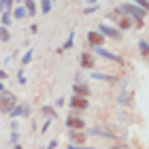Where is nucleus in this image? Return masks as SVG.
Returning a JSON list of instances; mask_svg holds the SVG:
<instances>
[{
	"mask_svg": "<svg viewBox=\"0 0 149 149\" xmlns=\"http://www.w3.org/2000/svg\"><path fill=\"white\" fill-rule=\"evenodd\" d=\"M117 11L124 17H130L132 22H145L147 19V11L141 9V6H136V4H132V2H121L117 6Z\"/></svg>",
	"mask_w": 149,
	"mask_h": 149,
	"instance_id": "nucleus-1",
	"label": "nucleus"
},
{
	"mask_svg": "<svg viewBox=\"0 0 149 149\" xmlns=\"http://www.w3.org/2000/svg\"><path fill=\"white\" fill-rule=\"evenodd\" d=\"M87 134L90 136H100V139H107V141H119V136H117V132L113 130L111 126H94V128H90L87 130Z\"/></svg>",
	"mask_w": 149,
	"mask_h": 149,
	"instance_id": "nucleus-2",
	"label": "nucleus"
},
{
	"mask_svg": "<svg viewBox=\"0 0 149 149\" xmlns=\"http://www.w3.org/2000/svg\"><path fill=\"white\" fill-rule=\"evenodd\" d=\"M19 102L17 100V94L15 92H9V90H4L2 94H0V113H4V115H9L11 109Z\"/></svg>",
	"mask_w": 149,
	"mask_h": 149,
	"instance_id": "nucleus-3",
	"label": "nucleus"
},
{
	"mask_svg": "<svg viewBox=\"0 0 149 149\" xmlns=\"http://www.w3.org/2000/svg\"><path fill=\"white\" fill-rule=\"evenodd\" d=\"M92 53H94V56H98V58H102V60H107V62H113V64L124 66V58H121L119 53H115V51H111V49H107V47H94Z\"/></svg>",
	"mask_w": 149,
	"mask_h": 149,
	"instance_id": "nucleus-4",
	"label": "nucleus"
},
{
	"mask_svg": "<svg viewBox=\"0 0 149 149\" xmlns=\"http://www.w3.org/2000/svg\"><path fill=\"white\" fill-rule=\"evenodd\" d=\"M64 126L68 128V130H85V126H87V121L83 119V115H79V113H70V115H66V119H64Z\"/></svg>",
	"mask_w": 149,
	"mask_h": 149,
	"instance_id": "nucleus-5",
	"label": "nucleus"
},
{
	"mask_svg": "<svg viewBox=\"0 0 149 149\" xmlns=\"http://www.w3.org/2000/svg\"><path fill=\"white\" fill-rule=\"evenodd\" d=\"M96 32H100V34H102L104 38H111V40H119L124 38V34H121V32L115 28V26H111V24H98V28H96Z\"/></svg>",
	"mask_w": 149,
	"mask_h": 149,
	"instance_id": "nucleus-6",
	"label": "nucleus"
},
{
	"mask_svg": "<svg viewBox=\"0 0 149 149\" xmlns=\"http://www.w3.org/2000/svg\"><path fill=\"white\" fill-rule=\"evenodd\" d=\"M68 107H70L74 113L87 111V109H90V98H83V96H70V98H68Z\"/></svg>",
	"mask_w": 149,
	"mask_h": 149,
	"instance_id": "nucleus-7",
	"label": "nucleus"
},
{
	"mask_svg": "<svg viewBox=\"0 0 149 149\" xmlns=\"http://www.w3.org/2000/svg\"><path fill=\"white\" fill-rule=\"evenodd\" d=\"M30 115H32L30 102H17V104L11 109L9 117H11V119H17V117H30Z\"/></svg>",
	"mask_w": 149,
	"mask_h": 149,
	"instance_id": "nucleus-8",
	"label": "nucleus"
},
{
	"mask_svg": "<svg viewBox=\"0 0 149 149\" xmlns=\"http://www.w3.org/2000/svg\"><path fill=\"white\" fill-rule=\"evenodd\" d=\"M79 64H81L83 70H94V68H96V58H94V53L92 51H81Z\"/></svg>",
	"mask_w": 149,
	"mask_h": 149,
	"instance_id": "nucleus-9",
	"label": "nucleus"
},
{
	"mask_svg": "<svg viewBox=\"0 0 149 149\" xmlns=\"http://www.w3.org/2000/svg\"><path fill=\"white\" fill-rule=\"evenodd\" d=\"M85 38H87L90 49H94V47H104V43H107V38L100 34V32H96V30H90V32L85 34Z\"/></svg>",
	"mask_w": 149,
	"mask_h": 149,
	"instance_id": "nucleus-10",
	"label": "nucleus"
},
{
	"mask_svg": "<svg viewBox=\"0 0 149 149\" xmlns=\"http://www.w3.org/2000/svg\"><path fill=\"white\" fill-rule=\"evenodd\" d=\"M85 141H87V134L85 130H68V145H85Z\"/></svg>",
	"mask_w": 149,
	"mask_h": 149,
	"instance_id": "nucleus-11",
	"label": "nucleus"
},
{
	"mask_svg": "<svg viewBox=\"0 0 149 149\" xmlns=\"http://www.w3.org/2000/svg\"><path fill=\"white\" fill-rule=\"evenodd\" d=\"M132 100H134V94H130L126 87H121L119 94H117V104H121V107H132Z\"/></svg>",
	"mask_w": 149,
	"mask_h": 149,
	"instance_id": "nucleus-12",
	"label": "nucleus"
},
{
	"mask_svg": "<svg viewBox=\"0 0 149 149\" xmlns=\"http://www.w3.org/2000/svg\"><path fill=\"white\" fill-rule=\"evenodd\" d=\"M115 28H117L121 34H124V32L132 30V19H130V17H124V15L117 17V19H115Z\"/></svg>",
	"mask_w": 149,
	"mask_h": 149,
	"instance_id": "nucleus-13",
	"label": "nucleus"
},
{
	"mask_svg": "<svg viewBox=\"0 0 149 149\" xmlns=\"http://www.w3.org/2000/svg\"><path fill=\"white\" fill-rule=\"evenodd\" d=\"M90 85L87 83H74L72 85V96H83V98H90Z\"/></svg>",
	"mask_w": 149,
	"mask_h": 149,
	"instance_id": "nucleus-14",
	"label": "nucleus"
},
{
	"mask_svg": "<svg viewBox=\"0 0 149 149\" xmlns=\"http://www.w3.org/2000/svg\"><path fill=\"white\" fill-rule=\"evenodd\" d=\"M11 17H13V22H22V19H28V13H26L22 4H15L11 9Z\"/></svg>",
	"mask_w": 149,
	"mask_h": 149,
	"instance_id": "nucleus-15",
	"label": "nucleus"
},
{
	"mask_svg": "<svg viewBox=\"0 0 149 149\" xmlns=\"http://www.w3.org/2000/svg\"><path fill=\"white\" fill-rule=\"evenodd\" d=\"M40 113H43L47 119H51V121L58 119V111H56V107H53V104H40Z\"/></svg>",
	"mask_w": 149,
	"mask_h": 149,
	"instance_id": "nucleus-16",
	"label": "nucleus"
},
{
	"mask_svg": "<svg viewBox=\"0 0 149 149\" xmlns=\"http://www.w3.org/2000/svg\"><path fill=\"white\" fill-rule=\"evenodd\" d=\"M22 6L26 9V13H28V17H34L36 15V11H38V4H36V0H24Z\"/></svg>",
	"mask_w": 149,
	"mask_h": 149,
	"instance_id": "nucleus-17",
	"label": "nucleus"
},
{
	"mask_svg": "<svg viewBox=\"0 0 149 149\" xmlns=\"http://www.w3.org/2000/svg\"><path fill=\"white\" fill-rule=\"evenodd\" d=\"M92 79H98V81H107V83H115V79L113 74H107V72H96V70H92Z\"/></svg>",
	"mask_w": 149,
	"mask_h": 149,
	"instance_id": "nucleus-18",
	"label": "nucleus"
},
{
	"mask_svg": "<svg viewBox=\"0 0 149 149\" xmlns=\"http://www.w3.org/2000/svg\"><path fill=\"white\" fill-rule=\"evenodd\" d=\"M38 9H40V13H43V15H49L51 13V9H53V2L51 0H38Z\"/></svg>",
	"mask_w": 149,
	"mask_h": 149,
	"instance_id": "nucleus-19",
	"label": "nucleus"
},
{
	"mask_svg": "<svg viewBox=\"0 0 149 149\" xmlns=\"http://www.w3.org/2000/svg\"><path fill=\"white\" fill-rule=\"evenodd\" d=\"M32 58H34V49H32V47H28V49L24 51V56H22V68L32 62Z\"/></svg>",
	"mask_w": 149,
	"mask_h": 149,
	"instance_id": "nucleus-20",
	"label": "nucleus"
},
{
	"mask_svg": "<svg viewBox=\"0 0 149 149\" xmlns=\"http://www.w3.org/2000/svg\"><path fill=\"white\" fill-rule=\"evenodd\" d=\"M139 53H141V56H143V58H147L149 56V45H147V38H139Z\"/></svg>",
	"mask_w": 149,
	"mask_h": 149,
	"instance_id": "nucleus-21",
	"label": "nucleus"
},
{
	"mask_svg": "<svg viewBox=\"0 0 149 149\" xmlns=\"http://www.w3.org/2000/svg\"><path fill=\"white\" fill-rule=\"evenodd\" d=\"M13 6H15V0H0V13H11Z\"/></svg>",
	"mask_w": 149,
	"mask_h": 149,
	"instance_id": "nucleus-22",
	"label": "nucleus"
},
{
	"mask_svg": "<svg viewBox=\"0 0 149 149\" xmlns=\"http://www.w3.org/2000/svg\"><path fill=\"white\" fill-rule=\"evenodd\" d=\"M0 26H4V28H11V26H13L11 13H0Z\"/></svg>",
	"mask_w": 149,
	"mask_h": 149,
	"instance_id": "nucleus-23",
	"label": "nucleus"
},
{
	"mask_svg": "<svg viewBox=\"0 0 149 149\" xmlns=\"http://www.w3.org/2000/svg\"><path fill=\"white\" fill-rule=\"evenodd\" d=\"M72 45H74V32H70L68 36H66V40H64V45L60 47L62 51H68V49H72Z\"/></svg>",
	"mask_w": 149,
	"mask_h": 149,
	"instance_id": "nucleus-24",
	"label": "nucleus"
},
{
	"mask_svg": "<svg viewBox=\"0 0 149 149\" xmlns=\"http://www.w3.org/2000/svg\"><path fill=\"white\" fill-rule=\"evenodd\" d=\"M11 40V30L4 28V26H0V45L2 43H9Z\"/></svg>",
	"mask_w": 149,
	"mask_h": 149,
	"instance_id": "nucleus-25",
	"label": "nucleus"
},
{
	"mask_svg": "<svg viewBox=\"0 0 149 149\" xmlns=\"http://www.w3.org/2000/svg\"><path fill=\"white\" fill-rule=\"evenodd\" d=\"M15 79H17V83H19V85H26V83H28V79H26V70H24V68H19V70H17Z\"/></svg>",
	"mask_w": 149,
	"mask_h": 149,
	"instance_id": "nucleus-26",
	"label": "nucleus"
},
{
	"mask_svg": "<svg viewBox=\"0 0 149 149\" xmlns=\"http://www.w3.org/2000/svg\"><path fill=\"white\" fill-rule=\"evenodd\" d=\"M100 9V4H96V6H83V15H94Z\"/></svg>",
	"mask_w": 149,
	"mask_h": 149,
	"instance_id": "nucleus-27",
	"label": "nucleus"
},
{
	"mask_svg": "<svg viewBox=\"0 0 149 149\" xmlns=\"http://www.w3.org/2000/svg\"><path fill=\"white\" fill-rule=\"evenodd\" d=\"M132 4H136V6H141V9H145L147 11V6H149V0H130Z\"/></svg>",
	"mask_w": 149,
	"mask_h": 149,
	"instance_id": "nucleus-28",
	"label": "nucleus"
},
{
	"mask_svg": "<svg viewBox=\"0 0 149 149\" xmlns=\"http://www.w3.org/2000/svg\"><path fill=\"white\" fill-rule=\"evenodd\" d=\"M9 141H11V145H17V143H19V130H17V132H11Z\"/></svg>",
	"mask_w": 149,
	"mask_h": 149,
	"instance_id": "nucleus-29",
	"label": "nucleus"
},
{
	"mask_svg": "<svg viewBox=\"0 0 149 149\" xmlns=\"http://www.w3.org/2000/svg\"><path fill=\"white\" fill-rule=\"evenodd\" d=\"M58 145H60V139H51L49 143H47L45 149H58Z\"/></svg>",
	"mask_w": 149,
	"mask_h": 149,
	"instance_id": "nucleus-30",
	"label": "nucleus"
},
{
	"mask_svg": "<svg viewBox=\"0 0 149 149\" xmlns=\"http://www.w3.org/2000/svg\"><path fill=\"white\" fill-rule=\"evenodd\" d=\"M64 102H66V98H64V96H60V98H56V104H53V107H56V109H60V107H66Z\"/></svg>",
	"mask_w": 149,
	"mask_h": 149,
	"instance_id": "nucleus-31",
	"label": "nucleus"
},
{
	"mask_svg": "<svg viewBox=\"0 0 149 149\" xmlns=\"http://www.w3.org/2000/svg\"><path fill=\"white\" fill-rule=\"evenodd\" d=\"M51 124H53L51 119H45V124H43V128H40V132L45 134V132H47V130H49V128H51Z\"/></svg>",
	"mask_w": 149,
	"mask_h": 149,
	"instance_id": "nucleus-32",
	"label": "nucleus"
},
{
	"mask_svg": "<svg viewBox=\"0 0 149 149\" xmlns=\"http://www.w3.org/2000/svg\"><path fill=\"white\" fill-rule=\"evenodd\" d=\"M9 128H11V132H17V130H19V121H17V119H13L11 124H9Z\"/></svg>",
	"mask_w": 149,
	"mask_h": 149,
	"instance_id": "nucleus-33",
	"label": "nucleus"
},
{
	"mask_svg": "<svg viewBox=\"0 0 149 149\" xmlns=\"http://www.w3.org/2000/svg\"><path fill=\"white\" fill-rule=\"evenodd\" d=\"M66 149H96V147H90V145H81V147H77V145H68Z\"/></svg>",
	"mask_w": 149,
	"mask_h": 149,
	"instance_id": "nucleus-34",
	"label": "nucleus"
},
{
	"mask_svg": "<svg viewBox=\"0 0 149 149\" xmlns=\"http://www.w3.org/2000/svg\"><path fill=\"white\" fill-rule=\"evenodd\" d=\"M83 4H85V6H96V4H100V0H85Z\"/></svg>",
	"mask_w": 149,
	"mask_h": 149,
	"instance_id": "nucleus-35",
	"label": "nucleus"
},
{
	"mask_svg": "<svg viewBox=\"0 0 149 149\" xmlns=\"http://www.w3.org/2000/svg\"><path fill=\"white\" fill-rule=\"evenodd\" d=\"M6 77H9V72H6L4 68H0V81H2V83H4V79H6Z\"/></svg>",
	"mask_w": 149,
	"mask_h": 149,
	"instance_id": "nucleus-36",
	"label": "nucleus"
},
{
	"mask_svg": "<svg viewBox=\"0 0 149 149\" xmlns=\"http://www.w3.org/2000/svg\"><path fill=\"white\" fill-rule=\"evenodd\" d=\"M36 32H38V26L32 24V26H30V34H36Z\"/></svg>",
	"mask_w": 149,
	"mask_h": 149,
	"instance_id": "nucleus-37",
	"label": "nucleus"
},
{
	"mask_svg": "<svg viewBox=\"0 0 149 149\" xmlns=\"http://www.w3.org/2000/svg\"><path fill=\"white\" fill-rule=\"evenodd\" d=\"M4 90H6V87H4V83H2V81H0V94H2Z\"/></svg>",
	"mask_w": 149,
	"mask_h": 149,
	"instance_id": "nucleus-38",
	"label": "nucleus"
},
{
	"mask_svg": "<svg viewBox=\"0 0 149 149\" xmlns=\"http://www.w3.org/2000/svg\"><path fill=\"white\" fill-rule=\"evenodd\" d=\"M13 149H24V147H22V143H17V145H13Z\"/></svg>",
	"mask_w": 149,
	"mask_h": 149,
	"instance_id": "nucleus-39",
	"label": "nucleus"
},
{
	"mask_svg": "<svg viewBox=\"0 0 149 149\" xmlns=\"http://www.w3.org/2000/svg\"><path fill=\"white\" fill-rule=\"evenodd\" d=\"M51 2H56V0H51Z\"/></svg>",
	"mask_w": 149,
	"mask_h": 149,
	"instance_id": "nucleus-40",
	"label": "nucleus"
}]
</instances>
